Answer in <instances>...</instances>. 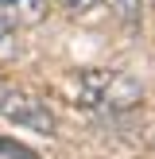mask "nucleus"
<instances>
[{
	"instance_id": "nucleus-1",
	"label": "nucleus",
	"mask_w": 155,
	"mask_h": 159,
	"mask_svg": "<svg viewBox=\"0 0 155 159\" xmlns=\"http://www.w3.org/2000/svg\"><path fill=\"white\" fill-rule=\"evenodd\" d=\"M140 101H144V89L124 70H85V74H78V105H85V109L128 113Z\"/></svg>"
},
{
	"instance_id": "nucleus-2",
	"label": "nucleus",
	"mask_w": 155,
	"mask_h": 159,
	"mask_svg": "<svg viewBox=\"0 0 155 159\" xmlns=\"http://www.w3.org/2000/svg\"><path fill=\"white\" fill-rule=\"evenodd\" d=\"M0 116H8L12 124H23V128L39 132V136H54V113L46 109V101H35L27 93H4L0 101Z\"/></svg>"
},
{
	"instance_id": "nucleus-3",
	"label": "nucleus",
	"mask_w": 155,
	"mask_h": 159,
	"mask_svg": "<svg viewBox=\"0 0 155 159\" xmlns=\"http://www.w3.org/2000/svg\"><path fill=\"white\" fill-rule=\"evenodd\" d=\"M8 23H39L46 16V0H4Z\"/></svg>"
},
{
	"instance_id": "nucleus-4",
	"label": "nucleus",
	"mask_w": 155,
	"mask_h": 159,
	"mask_svg": "<svg viewBox=\"0 0 155 159\" xmlns=\"http://www.w3.org/2000/svg\"><path fill=\"white\" fill-rule=\"evenodd\" d=\"M0 155H8V159H39V152H31L27 144H16L8 136H0Z\"/></svg>"
},
{
	"instance_id": "nucleus-5",
	"label": "nucleus",
	"mask_w": 155,
	"mask_h": 159,
	"mask_svg": "<svg viewBox=\"0 0 155 159\" xmlns=\"http://www.w3.org/2000/svg\"><path fill=\"white\" fill-rule=\"evenodd\" d=\"M105 4L113 8L124 23H136V20H140V0H105Z\"/></svg>"
},
{
	"instance_id": "nucleus-6",
	"label": "nucleus",
	"mask_w": 155,
	"mask_h": 159,
	"mask_svg": "<svg viewBox=\"0 0 155 159\" xmlns=\"http://www.w3.org/2000/svg\"><path fill=\"white\" fill-rule=\"evenodd\" d=\"M62 8H66V12H74V16H82V12H89L93 4H97V0H58Z\"/></svg>"
}]
</instances>
